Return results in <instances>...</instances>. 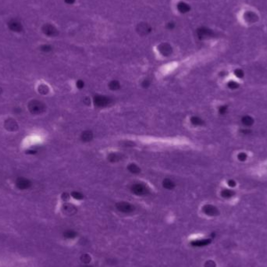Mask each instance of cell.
I'll return each mask as SVG.
<instances>
[{
	"instance_id": "ac0fdd59",
	"label": "cell",
	"mask_w": 267,
	"mask_h": 267,
	"mask_svg": "<svg viewBox=\"0 0 267 267\" xmlns=\"http://www.w3.org/2000/svg\"><path fill=\"white\" fill-rule=\"evenodd\" d=\"M141 84L144 88H148V87L150 86V84H151V82H150L149 80L145 79L144 80V81H142V82H141Z\"/></svg>"
},
{
	"instance_id": "9a60e30c",
	"label": "cell",
	"mask_w": 267,
	"mask_h": 267,
	"mask_svg": "<svg viewBox=\"0 0 267 267\" xmlns=\"http://www.w3.org/2000/svg\"><path fill=\"white\" fill-rule=\"evenodd\" d=\"M71 195L72 198H74V199H77V200H81L84 198V195L80 192H76V191L75 192H73Z\"/></svg>"
},
{
	"instance_id": "52a82bcc",
	"label": "cell",
	"mask_w": 267,
	"mask_h": 267,
	"mask_svg": "<svg viewBox=\"0 0 267 267\" xmlns=\"http://www.w3.org/2000/svg\"><path fill=\"white\" fill-rule=\"evenodd\" d=\"M162 186L166 190L171 191L176 188V183L170 178H164L162 182Z\"/></svg>"
},
{
	"instance_id": "6da1fadb",
	"label": "cell",
	"mask_w": 267,
	"mask_h": 267,
	"mask_svg": "<svg viewBox=\"0 0 267 267\" xmlns=\"http://www.w3.org/2000/svg\"><path fill=\"white\" fill-rule=\"evenodd\" d=\"M259 11L252 6H246L242 9L238 14V20L241 24L246 27L255 26L260 21Z\"/></svg>"
},
{
	"instance_id": "5b68a950",
	"label": "cell",
	"mask_w": 267,
	"mask_h": 267,
	"mask_svg": "<svg viewBox=\"0 0 267 267\" xmlns=\"http://www.w3.org/2000/svg\"><path fill=\"white\" fill-rule=\"evenodd\" d=\"M29 109L32 113H34L35 115H38L40 113H43L44 110L46 109L45 105L39 101H34L30 103V107Z\"/></svg>"
},
{
	"instance_id": "7a4b0ae2",
	"label": "cell",
	"mask_w": 267,
	"mask_h": 267,
	"mask_svg": "<svg viewBox=\"0 0 267 267\" xmlns=\"http://www.w3.org/2000/svg\"><path fill=\"white\" fill-rule=\"evenodd\" d=\"M92 103L94 106L98 109H104L108 107L113 103L112 98L109 97L105 95H95L92 99Z\"/></svg>"
},
{
	"instance_id": "8fae6325",
	"label": "cell",
	"mask_w": 267,
	"mask_h": 267,
	"mask_svg": "<svg viewBox=\"0 0 267 267\" xmlns=\"http://www.w3.org/2000/svg\"><path fill=\"white\" fill-rule=\"evenodd\" d=\"M117 208L122 212H130L131 210H132V205L127 202H121L117 204Z\"/></svg>"
},
{
	"instance_id": "5bb4252c",
	"label": "cell",
	"mask_w": 267,
	"mask_h": 267,
	"mask_svg": "<svg viewBox=\"0 0 267 267\" xmlns=\"http://www.w3.org/2000/svg\"><path fill=\"white\" fill-rule=\"evenodd\" d=\"M190 122L194 126H200V125L202 124V120L198 116H192L190 119Z\"/></svg>"
},
{
	"instance_id": "277c9868",
	"label": "cell",
	"mask_w": 267,
	"mask_h": 267,
	"mask_svg": "<svg viewBox=\"0 0 267 267\" xmlns=\"http://www.w3.org/2000/svg\"><path fill=\"white\" fill-rule=\"evenodd\" d=\"M31 184H32L30 180H29V179L26 177H18L15 182L16 187L22 191L29 189L31 187Z\"/></svg>"
},
{
	"instance_id": "3957f363",
	"label": "cell",
	"mask_w": 267,
	"mask_h": 267,
	"mask_svg": "<svg viewBox=\"0 0 267 267\" xmlns=\"http://www.w3.org/2000/svg\"><path fill=\"white\" fill-rule=\"evenodd\" d=\"M131 192L138 196H144L149 194L150 190L147 184L141 182L133 184L131 186Z\"/></svg>"
},
{
	"instance_id": "30bf717a",
	"label": "cell",
	"mask_w": 267,
	"mask_h": 267,
	"mask_svg": "<svg viewBox=\"0 0 267 267\" xmlns=\"http://www.w3.org/2000/svg\"><path fill=\"white\" fill-rule=\"evenodd\" d=\"M108 87L113 91H119L121 88V84L117 80H113V81H110L108 83Z\"/></svg>"
},
{
	"instance_id": "9c48e42d",
	"label": "cell",
	"mask_w": 267,
	"mask_h": 267,
	"mask_svg": "<svg viewBox=\"0 0 267 267\" xmlns=\"http://www.w3.org/2000/svg\"><path fill=\"white\" fill-rule=\"evenodd\" d=\"M127 170L129 173H132V174H139L141 173V170L140 168V166L136 163H130L127 166Z\"/></svg>"
},
{
	"instance_id": "4fadbf2b",
	"label": "cell",
	"mask_w": 267,
	"mask_h": 267,
	"mask_svg": "<svg viewBox=\"0 0 267 267\" xmlns=\"http://www.w3.org/2000/svg\"><path fill=\"white\" fill-rule=\"evenodd\" d=\"M178 10L181 13H188L190 10V6L184 2H180L178 4Z\"/></svg>"
},
{
	"instance_id": "ba28073f",
	"label": "cell",
	"mask_w": 267,
	"mask_h": 267,
	"mask_svg": "<svg viewBox=\"0 0 267 267\" xmlns=\"http://www.w3.org/2000/svg\"><path fill=\"white\" fill-rule=\"evenodd\" d=\"M94 138V134L91 131L86 130L81 134V140L83 142H90Z\"/></svg>"
},
{
	"instance_id": "8992f818",
	"label": "cell",
	"mask_w": 267,
	"mask_h": 267,
	"mask_svg": "<svg viewBox=\"0 0 267 267\" xmlns=\"http://www.w3.org/2000/svg\"><path fill=\"white\" fill-rule=\"evenodd\" d=\"M159 50H160V53L163 55V56H169L172 54V47L166 43H163L160 45L159 47Z\"/></svg>"
},
{
	"instance_id": "7c38bea8",
	"label": "cell",
	"mask_w": 267,
	"mask_h": 267,
	"mask_svg": "<svg viewBox=\"0 0 267 267\" xmlns=\"http://www.w3.org/2000/svg\"><path fill=\"white\" fill-rule=\"evenodd\" d=\"M108 160H109L110 163H117V162L120 161L121 156L116 152H112L110 153V154H109V156H108Z\"/></svg>"
},
{
	"instance_id": "e0dca14e",
	"label": "cell",
	"mask_w": 267,
	"mask_h": 267,
	"mask_svg": "<svg viewBox=\"0 0 267 267\" xmlns=\"http://www.w3.org/2000/svg\"><path fill=\"white\" fill-rule=\"evenodd\" d=\"M140 32H142L144 34H147V32L150 31V28L147 24H140Z\"/></svg>"
},
{
	"instance_id": "2e32d148",
	"label": "cell",
	"mask_w": 267,
	"mask_h": 267,
	"mask_svg": "<svg viewBox=\"0 0 267 267\" xmlns=\"http://www.w3.org/2000/svg\"><path fill=\"white\" fill-rule=\"evenodd\" d=\"M76 87H77V89H79V90H82L83 88L84 87V86H85V83H84V81H82V80H77V81H76Z\"/></svg>"
}]
</instances>
